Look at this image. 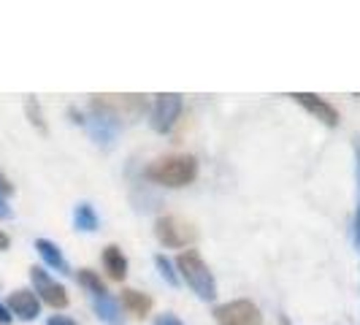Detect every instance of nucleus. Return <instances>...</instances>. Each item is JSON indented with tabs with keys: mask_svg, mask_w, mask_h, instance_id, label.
Returning <instances> with one entry per match:
<instances>
[{
	"mask_svg": "<svg viewBox=\"0 0 360 325\" xmlns=\"http://www.w3.org/2000/svg\"><path fill=\"white\" fill-rule=\"evenodd\" d=\"M144 177L155 184L179 190L198 179V160L193 155H165L146 165Z\"/></svg>",
	"mask_w": 360,
	"mask_h": 325,
	"instance_id": "f257e3e1",
	"label": "nucleus"
},
{
	"mask_svg": "<svg viewBox=\"0 0 360 325\" xmlns=\"http://www.w3.org/2000/svg\"><path fill=\"white\" fill-rule=\"evenodd\" d=\"M90 108L92 117H103L108 122L120 125V122L141 120L149 103H146L144 95H111V92H103V95H92Z\"/></svg>",
	"mask_w": 360,
	"mask_h": 325,
	"instance_id": "f03ea898",
	"label": "nucleus"
},
{
	"mask_svg": "<svg viewBox=\"0 0 360 325\" xmlns=\"http://www.w3.org/2000/svg\"><path fill=\"white\" fill-rule=\"evenodd\" d=\"M176 271L181 279L190 285V290L198 295L200 301H214L217 298V282L212 269L206 266V260L200 257L198 250H184L176 257Z\"/></svg>",
	"mask_w": 360,
	"mask_h": 325,
	"instance_id": "7ed1b4c3",
	"label": "nucleus"
},
{
	"mask_svg": "<svg viewBox=\"0 0 360 325\" xmlns=\"http://www.w3.org/2000/svg\"><path fill=\"white\" fill-rule=\"evenodd\" d=\"M155 236H158V241H160L162 247H168V250H181V247L195 244L198 231H195L193 222H187V219H181V217L162 215L155 219Z\"/></svg>",
	"mask_w": 360,
	"mask_h": 325,
	"instance_id": "20e7f679",
	"label": "nucleus"
},
{
	"mask_svg": "<svg viewBox=\"0 0 360 325\" xmlns=\"http://www.w3.org/2000/svg\"><path fill=\"white\" fill-rule=\"evenodd\" d=\"M30 282H33V293L38 295V301H44L46 307L52 309H65L71 304L68 298V290L63 288L54 276H49V271L41 269V266H33L30 269Z\"/></svg>",
	"mask_w": 360,
	"mask_h": 325,
	"instance_id": "39448f33",
	"label": "nucleus"
},
{
	"mask_svg": "<svg viewBox=\"0 0 360 325\" xmlns=\"http://www.w3.org/2000/svg\"><path fill=\"white\" fill-rule=\"evenodd\" d=\"M214 320L219 325H263V314L250 298H236L214 307Z\"/></svg>",
	"mask_w": 360,
	"mask_h": 325,
	"instance_id": "423d86ee",
	"label": "nucleus"
},
{
	"mask_svg": "<svg viewBox=\"0 0 360 325\" xmlns=\"http://www.w3.org/2000/svg\"><path fill=\"white\" fill-rule=\"evenodd\" d=\"M181 95L179 92H160L155 95V103H152V127L158 133H171L174 125L179 122L181 117Z\"/></svg>",
	"mask_w": 360,
	"mask_h": 325,
	"instance_id": "0eeeda50",
	"label": "nucleus"
},
{
	"mask_svg": "<svg viewBox=\"0 0 360 325\" xmlns=\"http://www.w3.org/2000/svg\"><path fill=\"white\" fill-rule=\"evenodd\" d=\"M298 106H304L311 114V117H317L323 125L328 127H336L342 120H339V111H336V106H330L328 101H323L320 95H311V92H292L290 95Z\"/></svg>",
	"mask_w": 360,
	"mask_h": 325,
	"instance_id": "6e6552de",
	"label": "nucleus"
},
{
	"mask_svg": "<svg viewBox=\"0 0 360 325\" xmlns=\"http://www.w3.org/2000/svg\"><path fill=\"white\" fill-rule=\"evenodd\" d=\"M8 312L11 317H19V320H36L41 314V301L33 290H14L8 295Z\"/></svg>",
	"mask_w": 360,
	"mask_h": 325,
	"instance_id": "1a4fd4ad",
	"label": "nucleus"
},
{
	"mask_svg": "<svg viewBox=\"0 0 360 325\" xmlns=\"http://www.w3.org/2000/svg\"><path fill=\"white\" fill-rule=\"evenodd\" d=\"M101 260H103V269H106L108 279L122 282L127 276V257L117 244H108L106 250H103V255H101Z\"/></svg>",
	"mask_w": 360,
	"mask_h": 325,
	"instance_id": "9d476101",
	"label": "nucleus"
},
{
	"mask_svg": "<svg viewBox=\"0 0 360 325\" xmlns=\"http://www.w3.org/2000/svg\"><path fill=\"white\" fill-rule=\"evenodd\" d=\"M36 250L41 255V260L49 266V269L60 271V274H71V266H68V260H65V255L60 253V247L49 241V238H36Z\"/></svg>",
	"mask_w": 360,
	"mask_h": 325,
	"instance_id": "9b49d317",
	"label": "nucleus"
},
{
	"mask_svg": "<svg viewBox=\"0 0 360 325\" xmlns=\"http://www.w3.org/2000/svg\"><path fill=\"white\" fill-rule=\"evenodd\" d=\"M120 304H122V309H125L127 314H133V317H139V320L152 312V298H149L146 293H139V290H133V288L122 290Z\"/></svg>",
	"mask_w": 360,
	"mask_h": 325,
	"instance_id": "f8f14e48",
	"label": "nucleus"
},
{
	"mask_svg": "<svg viewBox=\"0 0 360 325\" xmlns=\"http://www.w3.org/2000/svg\"><path fill=\"white\" fill-rule=\"evenodd\" d=\"M92 309H95V314L106 325H122L120 301H114L111 295H95V298H92Z\"/></svg>",
	"mask_w": 360,
	"mask_h": 325,
	"instance_id": "ddd939ff",
	"label": "nucleus"
},
{
	"mask_svg": "<svg viewBox=\"0 0 360 325\" xmlns=\"http://www.w3.org/2000/svg\"><path fill=\"white\" fill-rule=\"evenodd\" d=\"M73 225H76V231H84V234L98 231V215H95V209H92L90 203H79V206H76V212H73Z\"/></svg>",
	"mask_w": 360,
	"mask_h": 325,
	"instance_id": "4468645a",
	"label": "nucleus"
},
{
	"mask_svg": "<svg viewBox=\"0 0 360 325\" xmlns=\"http://www.w3.org/2000/svg\"><path fill=\"white\" fill-rule=\"evenodd\" d=\"M76 282H79V285H82L84 290H90L92 298H95V295H108V293H106V282L101 279V274H98V271L79 269V274H76Z\"/></svg>",
	"mask_w": 360,
	"mask_h": 325,
	"instance_id": "2eb2a0df",
	"label": "nucleus"
},
{
	"mask_svg": "<svg viewBox=\"0 0 360 325\" xmlns=\"http://www.w3.org/2000/svg\"><path fill=\"white\" fill-rule=\"evenodd\" d=\"M25 114H27L30 125L36 127L41 136H46V133H49V127H46V120H44V111H41V103H38L33 95L25 101Z\"/></svg>",
	"mask_w": 360,
	"mask_h": 325,
	"instance_id": "dca6fc26",
	"label": "nucleus"
},
{
	"mask_svg": "<svg viewBox=\"0 0 360 325\" xmlns=\"http://www.w3.org/2000/svg\"><path fill=\"white\" fill-rule=\"evenodd\" d=\"M155 266H158L160 276L171 285V288H179V274L174 271V263H171L165 255H155Z\"/></svg>",
	"mask_w": 360,
	"mask_h": 325,
	"instance_id": "f3484780",
	"label": "nucleus"
},
{
	"mask_svg": "<svg viewBox=\"0 0 360 325\" xmlns=\"http://www.w3.org/2000/svg\"><path fill=\"white\" fill-rule=\"evenodd\" d=\"M8 196H14V184H11L8 177L0 171V198H8Z\"/></svg>",
	"mask_w": 360,
	"mask_h": 325,
	"instance_id": "a211bd4d",
	"label": "nucleus"
},
{
	"mask_svg": "<svg viewBox=\"0 0 360 325\" xmlns=\"http://www.w3.org/2000/svg\"><path fill=\"white\" fill-rule=\"evenodd\" d=\"M352 149H355V177H358V190H360V136H352Z\"/></svg>",
	"mask_w": 360,
	"mask_h": 325,
	"instance_id": "6ab92c4d",
	"label": "nucleus"
},
{
	"mask_svg": "<svg viewBox=\"0 0 360 325\" xmlns=\"http://www.w3.org/2000/svg\"><path fill=\"white\" fill-rule=\"evenodd\" d=\"M46 325H76V320L65 317V314H52V317L46 320Z\"/></svg>",
	"mask_w": 360,
	"mask_h": 325,
	"instance_id": "aec40b11",
	"label": "nucleus"
},
{
	"mask_svg": "<svg viewBox=\"0 0 360 325\" xmlns=\"http://www.w3.org/2000/svg\"><path fill=\"white\" fill-rule=\"evenodd\" d=\"M155 325H184L179 320V317H174V314H160L158 320H155Z\"/></svg>",
	"mask_w": 360,
	"mask_h": 325,
	"instance_id": "412c9836",
	"label": "nucleus"
},
{
	"mask_svg": "<svg viewBox=\"0 0 360 325\" xmlns=\"http://www.w3.org/2000/svg\"><path fill=\"white\" fill-rule=\"evenodd\" d=\"M11 320H14V317H11L8 307H6V304H0V325H8Z\"/></svg>",
	"mask_w": 360,
	"mask_h": 325,
	"instance_id": "4be33fe9",
	"label": "nucleus"
},
{
	"mask_svg": "<svg viewBox=\"0 0 360 325\" xmlns=\"http://www.w3.org/2000/svg\"><path fill=\"white\" fill-rule=\"evenodd\" d=\"M11 217V209L6 206V198H0V219H8Z\"/></svg>",
	"mask_w": 360,
	"mask_h": 325,
	"instance_id": "5701e85b",
	"label": "nucleus"
},
{
	"mask_svg": "<svg viewBox=\"0 0 360 325\" xmlns=\"http://www.w3.org/2000/svg\"><path fill=\"white\" fill-rule=\"evenodd\" d=\"M8 247H11V238H8V236L0 231V253H6Z\"/></svg>",
	"mask_w": 360,
	"mask_h": 325,
	"instance_id": "b1692460",
	"label": "nucleus"
},
{
	"mask_svg": "<svg viewBox=\"0 0 360 325\" xmlns=\"http://www.w3.org/2000/svg\"><path fill=\"white\" fill-rule=\"evenodd\" d=\"M279 325H292V323H290L288 314H282V317H279Z\"/></svg>",
	"mask_w": 360,
	"mask_h": 325,
	"instance_id": "393cba45",
	"label": "nucleus"
}]
</instances>
